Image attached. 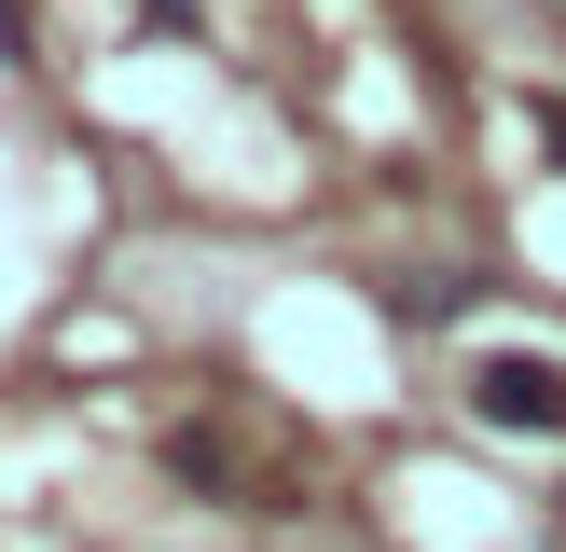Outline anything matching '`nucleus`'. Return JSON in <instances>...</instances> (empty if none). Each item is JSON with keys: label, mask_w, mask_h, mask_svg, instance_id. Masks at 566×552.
I'll return each mask as SVG.
<instances>
[{"label": "nucleus", "mask_w": 566, "mask_h": 552, "mask_svg": "<svg viewBox=\"0 0 566 552\" xmlns=\"http://www.w3.org/2000/svg\"><path fill=\"white\" fill-rule=\"evenodd\" d=\"M470 414L512 442H566V359H484L470 373Z\"/></svg>", "instance_id": "nucleus-1"}, {"label": "nucleus", "mask_w": 566, "mask_h": 552, "mask_svg": "<svg viewBox=\"0 0 566 552\" xmlns=\"http://www.w3.org/2000/svg\"><path fill=\"white\" fill-rule=\"evenodd\" d=\"M525 125H539V138H553V152H566V97H539V110H525Z\"/></svg>", "instance_id": "nucleus-2"}]
</instances>
